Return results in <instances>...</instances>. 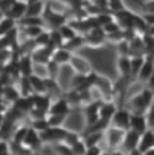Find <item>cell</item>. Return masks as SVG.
<instances>
[{"mask_svg":"<svg viewBox=\"0 0 154 155\" xmlns=\"http://www.w3.org/2000/svg\"><path fill=\"white\" fill-rule=\"evenodd\" d=\"M153 102H154V91L152 89H149L148 86H145L138 93L129 97L124 106H126L132 113L146 114V111L153 105Z\"/></svg>","mask_w":154,"mask_h":155,"instance_id":"obj_1","label":"cell"},{"mask_svg":"<svg viewBox=\"0 0 154 155\" xmlns=\"http://www.w3.org/2000/svg\"><path fill=\"white\" fill-rule=\"evenodd\" d=\"M145 17L146 23L149 24V25H154V13H148V15H143Z\"/></svg>","mask_w":154,"mask_h":155,"instance_id":"obj_51","label":"cell"},{"mask_svg":"<svg viewBox=\"0 0 154 155\" xmlns=\"http://www.w3.org/2000/svg\"><path fill=\"white\" fill-rule=\"evenodd\" d=\"M2 97H3L2 98L3 101L15 104L22 97V93H20L17 84H12V85H8V86H2Z\"/></svg>","mask_w":154,"mask_h":155,"instance_id":"obj_18","label":"cell"},{"mask_svg":"<svg viewBox=\"0 0 154 155\" xmlns=\"http://www.w3.org/2000/svg\"><path fill=\"white\" fill-rule=\"evenodd\" d=\"M139 138H141V134H138L137 131H134V130H132V129L126 130L121 149L124 150L125 153H129V151L137 149L138 143H139Z\"/></svg>","mask_w":154,"mask_h":155,"instance_id":"obj_14","label":"cell"},{"mask_svg":"<svg viewBox=\"0 0 154 155\" xmlns=\"http://www.w3.org/2000/svg\"><path fill=\"white\" fill-rule=\"evenodd\" d=\"M125 130L114 127V126H109L106 130H105V142H106V146L109 147L110 150H116V149H121L122 142H124L125 138Z\"/></svg>","mask_w":154,"mask_h":155,"instance_id":"obj_2","label":"cell"},{"mask_svg":"<svg viewBox=\"0 0 154 155\" xmlns=\"http://www.w3.org/2000/svg\"><path fill=\"white\" fill-rule=\"evenodd\" d=\"M49 33H51V43L49 45L53 48H61L64 47L65 44V40L62 37V35L60 33L59 29H49Z\"/></svg>","mask_w":154,"mask_h":155,"instance_id":"obj_34","label":"cell"},{"mask_svg":"<svg viewBox=\"0 0 154 155\" xmlns=\"http://www.w3.org/2000/svg\"><path fill=\"white\" fill-rule=\"evenodd\" d=\"M82 139L85 140L86 146H96L100 144L101 140L105 139V131H94V133H85L82 135Z\"/></svg>","mask_w":154,"mask_h":155,"instance_id":"obj_28","label":"cell"},{"mask_svg":"<svg viewBox=\"0 0 154 155\" xmlns=\"http://www.w3.org/2000/svg\"><path fill=\"white\" fill-rule=\"evenodd\" d=\"M35 107V100H33V94L32 96H22L13 104V109L19 113L27 114Z\"/></svg>","mask_w":154,"mask_h":155,"instance_id":"obj_16","label":"cell"},{"mask_svg":"<svg viewBox=\"0 0 154 155\" xmlns=\"http://www.w3.org/2000/svg\"><path fill=\"white\" fill-rule=\"evenodd\" d=\"M84 2H92V0H84Z\"/></svg>","mask_w":154,"mask_h":155,"instance_id":"obj_58","label":"cell"},{"mask_svg":"<svg viewBox=\"0 0 154 155\" xmlns=\"http://www.w3.org/2000/svg\"><path fill=\"white\" fill-rule=\"evenodd\" d=\"M72 111V105L66 100V97H59L53 100L49 109V114H65L69 115Z\"/></svg>","mask_w":154,"mask_h":155,"instance_id":"obj_13","label":"cell"},{"mask_svg":"<svg viewBox=\"0 0 154 155\" xmlns=\"http://www.w3.org/2000/svg\"><path fill=\"white\" fill-rule=\"evenodd\" d=\"M81 138H82V135H80V134L77 133V131H75V130H71V129H69V130H68V134H66V138H65L64 142L72 147L73 144L77 142V140H80Z\"/></svg>","mask_w":154,"mask_h":155,"instance_id":"obj_46","label":"cell"},{"mask_svg":"<svg viewBox=\"0 0 154 155\" xmlns=\"http://www.w3.org/2000/svg\"><path fill=\"white\" fill-rule=\"evenodd\" d=\"M143 155H154V147L153 149H150V150H148V151H145Z\"/></svg>","mask_w":154,"mask_h":155,"instance_id":"obj_55","label":"cell"},{"mask_svg":"<svg viewBox=\"0 0 154 155\" xmlns=\"http://www.w3.org/2000/svg\"><path fill=\"white\" fill-rule=\"evenodd\" d=\"M146 86H148L149 89H152V90L154 91V73H153V76L149 78L148 82H146Z\"/></svg>","mask_w":154,"mask_h":155,"instance_id":"obj_52","label":"cell"},{"mask_svg":"<svg viewBox=\"0 0 154 155\" xmlns=\"http://www.w3.org/2000/svg\"><path fill=\"white\" fill-rule=\"evenodd\" d=\"M45 27L47 28V21L43 16H25L19 21V27Z\"/></svg>","mask_w":154,"mask_h":155,"instance_id":"obj_27","label":"cell"},{"mask_svg":"<svg viewBox=\"0 0 154 155\" xmlns=\"http://www.w3.org/2000/svg\"><path fill=\"white\" fill-rule=\"evenodd\" d=\"M153 130H154V129H153Z\"/></svg>","mask_w":154,"mask_h":155,"instance_id":"obj_60","label":"cell"},{"mask_svg":"<svg viewBox=\"0 0 154 155\" xmlns=\"http://www.w3.org/2000/svg\"><path fill=\"white\" fill-rule=\"evenodd\" d=\"M146 33H150L152 36H154V25H149V29H148Z\"/></svg>","mask_w":154,"mask_h":155,"instance_id":"obj_54","label":"cell"},{"mask_svg":"<svg viewBox=\"0 0 154 155\" xmlns=\"http://www.w3.org/2000/svg\"><path fill=\"white\" fill-rule=\"evenodd\" d=\"M118 56H130V45H129V40H122L121 43L116 45Z\"/></svg>","mask_w":154,"mask_h":155,"instance_id":"obj_43","label":"cell"},{"mask_svg":"<svg viewBox=\"0 0 154 155\" xmlns=\"http://www.w3.org/2000/svg\"><path fill=\"white\" fill-rule=\"evenodd\" d=\"M102 154H104V151H102V149H101V146L100 144H96V146L88 147L85 155H102Z\"/></svg>","mask_w":154,"mask_h":155,"instance_id":"obj_49","label":"cell"},{"mask_svg":"<svg viewBox=\"0 0 154 155\" xmlns=\"http://www.w3.org/2000/svg\"><path fill=\"white\" fill-rule=\"evenodd\" d=\"M132 58V78L133 80H137V77L139 74L142 69V65L145 62V56H134Z\"/></svg>","mask_w":154,"mask_h":155,"instance_id":"obj_33","label":"cell"},{"mask_svg":"<svg viewBox=\"0 0 154 155\" xmlns=\"http://www.w3.org/2000/svg\"><path fill=\"white\" fill-rule=\"evenodd\" d=\"M27 9H28V3L27 0H17L16 3H13L9 8V11L7 12V15L4 16H9L12 19H15L17 23L27 16Z\"/></svg>","mask_w":154,"mask_h":155,"instance_id":"obj_12","label":"cell"},{"mask_svg":"<svg viewBox=\"0 0 154 155\" xmlns=\"http://www.w3.org/2000/svg\"><path fill=\"white\" fill-rule=\"evenodd\" d=\"M55 150L56 155H75L73 154V150L69 144H66L65 142H59V143H53L52 144Z\"/></svg>","mask_w":154,"mask_h":155,"instance_id":"obj_37","label":"cell"},{"mask_svg":"<svg viewBox=\"0 0 154 155\" xmlns=\"http://www.w3.org/2000/svg\"><path fill=\"white\" fill-rule=\"evenodd\" d=\"M108 8H109V11L112 13H114V12L122 11L126 7L124 4V0H108Z\"/></svg>","mask_w":154,"mask_h":155,"instance_id":"obj_45","label":"cell"},{"mask_svg":"<svg viewBox=\"0 0 154 155\" xmlns=\"http://www.w3.org/2000/svg\"><path fill=\"white\" fill-rule=\"evenodd\" d=\"M117 109L118 106L114 101H102L100 105V118L112 122V118L114 117Z\"/></svg>","mask_w":154,"mask_h":155,"instance_id":"obj_19","label":"cell"},{"mask_svg":"<svg viewBox=\"0 0 154 155\" xmlns=\"http://www.w3.org/2000/svg\"><path fill=\"white\" fill-rule=\"evenodd\" d=\"M154 147V130L153 129H148L143 134H141V138H139V143L137 149L141 153H145L150 149Z\"/></svg>","mask_w":154,"mask_h":155,"instance_id":"obj_23","label":"cell"},{"mask_svg":"<svg viewBox=\"0 0 154 155\" xmlns=\"http://www.w3.org/2000/svg\"><path fill=\"white\" fill-rule=\"evenodd\" d=\"M102 155H128V153H125L122 149H116V150L108 151V153H104Z\"/></svg>","mask_w":154,"mask_h":155,"instance_id":"obj_50","label":"cell"},{"mask_svg":"<svg viewBox=\"0 0 154 155\" xmlns=\"http://www.w3.org/2000/svg\"><path fill=\"white\" fill-rule=\"evenodd\" d=\"M29 127L31 126L20 125V126H17V127L13 129V131H12V143L15 144V146H23V142H24V139H25Z\"/></svg>","mask_w":154,"mask_h":155,"instance_id":"obj_25","label":"cell"},{"mask_svg":"<svg viewBox=\"0 0 154 155\" xmlns=\"http://www.w3.org/2000/svg\"><path fill=\"white\" fill-rule=\"evenodd\" d=\"M138 4V11L142 15H148V13H154V0H145V2H139L136 0Z\"/></svg>","mask_w":154,"mask_h":155,"instance_id":"obj_36","label":"cell"},{"mask_svg":"<svg viewBox=\"0 0 154 155\" xmlns=\"http://www.w3.org/2000/svg\"><path fill=\"white\" fill-rule=\"evenodd\" d=\"M28 78H29V82H31V85H32V89H33L35 94L48 93L47 80L45 78H43V77H40V76H36V74H31Z\"/></svg>","mask_w":154,"mask_h":155,"instance_id":"obj_24","label":"cell"},{"mask_svg":"<svg viewBox=\"0 0 154 155\" xmlns=\"http://www.w3.org/2000/svg\"><path fill=\"white\" fill-rule=\"evenodd\" d=\"M129 45H130V57L134 56H145V44L142 40V35H134L130 40H129Z\"/></svg>","mask_w":154,"mask_h":155,"instance_id":"obj_21","label":"cell"},{"mask_svg":"<svg viewBox=\"0 0 154 155\" xmlns=\"http://www.w3.org/2000/svg\"><path fill=\"white\" fill-rule=\"evenodd\" d=\"M47 7L53 12L57 13H64L66 15V12L69 11V5L66 4L64 0H48Z\"/></svg>","mask_w":154,"mask_h":155,"instance_id":"obj_32","label":"cell"},{"mask_svg":"<svg viewBox=\"0 0 154 155\" xmlns=\"http://www.w3.org/2000/svg\"><path fill=\"white\" fill-rule=\"evenodd\" d=\"M43 17L45 19V21H47V27L48 29H59L61 25H64V24L68 23V16L64 15V13H57V12H53L51 11L49 8H45V12Z\"/></svg>","mask_w":154,"mask_h":155,"instance_id":"obj_9","label":"cell"},{"mask_svg":"<svg viewBox=\"0 0 154 155\" xmlns=\"http://www.w3.org/2000/svg\"><path fill=\"white\" fill-rule=\"evenodd\" d=\"M72 150H73V154H75V155H85L86 150H88V146H86L85 140L81 138V139L77 140V142L72 146Z\"/></svg>","mask_w":154,"mask_h":155,"instance_id":"obj_42","label":"cell"},{"mask_svg":"<svg viewBox=\"0 0 154 155\" xmlns=\"http://www.w3.org/2000/svg\"><path fill=\"white\" fill-rule=\"evenodd\" d=\"M102 29L105 31V33H106V35H112V33H116V32H118V31H121L122 28L120 27V24L116 21V20H113L112 23L106 24V25H104Z\"/></svg>","mask_w":154,"mask_h":155,"instance_id":"obj_47","label":"cell"},{"mask_svg":"<svg viewBox=\"0 0 154 155\" xmlns=\"http://www.w3.org/2000/svg\"><path fill=\"white\" fill-rule=\"evenodd\" d=\"M101 102L93 101V102H90V104L85 105V106H82L84 121H85L84 129H86V127H89V126L94 125V123L100 119V105H101Z\"/></svg>","mask_w":154,"mask_h":155,"instance_id":"obj_6","label":"cell"},{"mask_svg":"<svg viewBox=\"0 0 154 155\" xmlns=\"http://www.w3.org/2000/svg\"><path fill=\"white\" fill-rule=\"evenodd\" d=\"M23 29V33L25 35V37L28 40H35L40 36L41 33H44L48 28L45 27H38V25H35V27H20Z\"/></svg>","mask_w":154,"mask_h":155,"instance_id":"obj_31","label":"cell"},{"mask_svg":"<svg viewBox=\"0 0 154 155\" xmlns=\"http://www.w3.org/2000/svg\"><path fill=\"white\" fill-rule=\"evenodd\" d=\"M153 104H154V102H153Z\"/></svg>","mask_w":154,"mask_h":155,"instance_id":"obj_59","label":"cell"},{"mask_svg":"<svg viewBox=\"0 0 154 155\" xmlns=\"http://www.w3.org/2000/svg\"><path fill=\"white\" fill-rule=\"evenodd\" d=\"M71 68L73 69V72L76 73V74H81V76H89L90 73H93L94 70L92 68V65H90V62L86 60L85 57H82V56L75 53L73 54V57L71 60Z\"/></svg>","mask_w":154,"mask_h":155,"instance_id":"obj_8","label":"cell"},{"mask_svg":"<svg viewBox=\"0 0 154 155\" xmlns=\"http://www.w3.org/2000/svg\"><path fill=\"white\" fill-rule=\"evenodd\" d=\"M73 52H71L69 49H66L64 47L61 48H56L53 54H52V60H53L55 62H57L59 65L64 66V65H68L71 64V60L73 57Z\"/></svg>","mask_w":154,"mask_h":155,"instance_id":"obj_17","label":"cell"},{"mask_svg":"<svg viewBox=\"0 0 154 155\" xmlns=\"http://www.w3.org/2000/svg\"><path fill=\"white\" fill-rule=\"evenodd\" d=\"M84 47H86V43H85V37H84V35H77L76 37H73L72 40L69 41H65L64 44V48L69 49L71 52H73V53H76L79 49H81Z\"/></svg>","mask_w":154,"mask_h":155,"instance_id":"obj_26","label":"cell"},{"mask_svg":"<svg viewBox=\"0 0 154 155\" xmlns=\"http://www.w3.org/2000/svg\"><path fill=\"white\" fill-rule=\"evenodd\" d=\"M31 127H33L35 130H37L38 133H43L47 129H49V122H48L47 118H38V119H32L31 121Z\"/></svg>","mask_w":154,"mask_h":155,"instance_id":"obj_39","label":"cell"},{"mask_svg":"<svg viewBox=\"0 0 154 155\" xmlns=\"http://www.w3.org/2000/svg\"><path fill=\"white\" fill-rule=\"evenodd\" d=\"M59 31H60V33L62 35V37H64V40L65 41H69V40H72L73 37H76L77 35H79V32L73 28L69 23H66L64 24V25H61L60 28H59Z\"/></svg>","mask_w":154,"mask_h":155,"instance_id":"obj_35","label":"cell"},{"mask_svg":"<svg viewBox=\"0 0 154 155\" xmlns=\"http://www.w3.org/2000/svg\"><path fill=\"white\" fill-rule=\"evenodd\" d=\"M33 60L32 56L29 53H23L19 57V69L22 76L24 77H29L31 74H33Z\"/></svg>","mask_w":154,"mask_h":155,"instance_id":"obj_20","label":"cell"},{"mask_svg":"<svg viewBox=\"0 0 154 155\" xmlns=\"http://www.w3.org/2000/svg\"><path fill=\"white\" fill-rule=\"evenodd\" d=\"M16 27H17V21L15 19H12L9 16H3L2 20H0V36H4V35L9 33Z\"/></svg>","mask_w":154,"mask_h":155,"instance_id":"obj_29","label":"cell"},{"mask_svg":"<svg viewBox=\"0 0 154 155\" xmlns=\"http://www.w3.org/2000/svg\"><path fill=\"white\" fill-rule=\"evenodd\" d=\"M43 144H44V142H43V139H41L40 133H38L37 130H35L33 127H29L25 139H24V142H23V146L32 150V151H37L43 147Z\"/></svg>","mask_w":154,"mask_h":155,"instance_id":"obj_10","label":"cell"},{"mask_svg":"<svg viewBox=\"0 0 154 155\" xmlns=\"http://www.w3.org/2000/svg\"><path fill=\"white\" fill-rule=\"evenodd\" d=\"M47 8V2H37V3H31L28 4L27 9V16H43Z\"/></svg>","mask_w":154,"mask_h":155,"instance_id":"obj_30","label":"cell"},{"mask_svg":"<svg viewBox=\"0 0 154 155\" xmlns=\"http://www.w3.org/2000/svg\"><path fill=\"white\" fill-rule=\"evenodd\" d=\"M8 2H9V3H11V4H13V3H16V2H17V0H8Z\"/></svg>","mask_w":154,"mask_h":155,"instance_id":"obj_57","label":"cell"},{"mask_svg":"<svg viewBox=\"0 0 154 155\" xmlns=\"http://www.w3.org/2000/svg\"><path fill=\"white\" fill-rule=\"evenodd\" d=\"M84 37H85L86 47H90V48H100V47H104L105 44H108L106 33L102 29V27H97L94 29L89 31L88 33L84 35Z\"/></svg>","mask_w":154,"mask_h":155,"instance_id":"obj_4","label":"cell"},{"mask_svg":"<svg viewBox=\"0 0 154 155\" xmlns=\"http://www.w3.org/2000/svg\"><path fill=\"white\" fill-rule=\"evenodd\" d=\"M33 100H35V107L38 110H43L45 113L49 114V109L51 105L53 102V97L49 93L45 94H33Z\"/></svg>","mask_w":154,"mask_h":155,"instance_id":"obj_22","label":"cell"},{"mask_svg":"<svg viewBox=\"0 0 154 155\" xmlns=\"http://www.w3.org/2000/svg\"><path fill=\"white\" fill-rule=\"evenodd\" d=\"M37 2H45V0H27L28 4H31V3H37Z\"/></svg>","mask_w":154,"mask_h":155,"instance_id":"obj_56","label":"cell"},{"mask_svg":"<svg viewBox=\"0 0 154 155\" xmlns=\"http://www.w3.org/2000/svg\"><path fill=\"white\" fill-rule=\"evenodd\" d=\"M128 155H143V153H141L138 149H134V150H132V151H129Z\"/></svg>","mask_w":154,"mask_h":155,"instance_id":"obj_53","label":"cell"},{"mask_svg":"<svg viewBox=\"0 0 154 155\" xmlns=\"http://www.w3.org/2000/svg\"><path fill=\"white\" fill-rule=\"evenodd\" d=\"M146 118H148L149 129H154V104L149 107V110L146 111Z\"/></svg>","mask_w":154,"mask_h":155,"instance_id":"obj_48","label":"cell"},{"mask_svg":"<svg viewBox=\"0 0 154 155\" xmlns=\"http://www.w3.org/2000/svg\"><path fill=\"white\" fill-rule=\"evenodd\" d=\"M130 129L137 131L138 134H143L149 129L148 118L146 114H139V113H132L130 118Z\"/></svg>","mask_w":154,"mask_h":155,"instance_id":"obj_15","label":"cell"},{"mask_svg":"<svg viewBox=\"0 0 154 155\" xmlns=\"http://www.w3.org/2000/svg\"><path fill=\"white\" fill-rule=\"evenodd\" d=\"M68 118V115L65 114H48V122H49V126L52 127H59V126H64V123Z\"/></svg>","mask_w":154,"mask_h":155,"instance_id":"obj_38","label":"cell"},{"mask_svg":"<svg viewBox=\"0 0 154 155\" xmlns=\"http://www.w3.org/2000/svg\"><path fill=\"white\" fill-rule=\"evenodd\" d=\"M33 74L40 76L43 78H48V66L47 64H38V62H35L33 64Z\"/></svg>","mask_w":154,"mask_h":155,"instance_id":"obj_44","label":"cell"},{"mask_svg":"<svg viewBox=\"0 0 154 155\" xmlns=\"http://www.w3.org/2000/svg\"><path fill=\"white\" fill-rule=\"evenodd\" d=\"M116 68L121 81L129 82L132 78V58L130 56H117L116 58Z\"/></svg>","mask_w":154,"mask_h":155,"instance_id":"obj_7","label":"cell"},{"mask_svg":"<svg viewBox=\"0 0 154 155\" xmlns=\"http://www.w3.org/2000/svg\"><path fill=\"white\" fill-rule=\"evenodd\" d=\"M47 66H48V74H49L48 77H49V78H53V80H59L61 65H59L57 62H55L53 60H51V61L47 64Z\"/></svg>","mask_w":154,"mask_h":155,"instance_id":"obj_40","label":"cell"},{"mask_svg":"<svg viewBox=\"0 0 154 155\" xmlns=\"http://www.w3.org/2000/svg\"><path fill=\"white\" fill-rule=\"evenodd\" d=\"M153 73H154V53L145 54V62H143L142 69L137 77V81L146 85V82L153 76Z\"/></svg>","mask_w":154,"mask_h":155,"instance_id":"obj_11","label":"cell"},{"mask_svg":"<svg viewBox=\"0 0 154 155\" xmlns=\"http://www.w3.org/2000/svg\"><path fill=\"white\" fill-rule=\"evenodd\" d=\"M142 40H143V44H145L146 54L154 53V36H152L150 33H143Z\"/></svg>","mask_w":154,"mask_h":155,"instance_id":"obj_41","label":"cell"},{"mask_svg":"<svg viewBox=\"0 0 154 155\" xmlns=\"http://www.w3.org/2000/svg\"><path fill=\"white\" fill-rule=\"evenodd\" d=\"M130 118H132V111L126 106H121L117 109L114 117L112 118L110 125L126 131V130L130 129Z\"/></svg>","mask_w":154,"mask_h":155,"instance_id":"obj_5","label":"cell"},{"mask_svg":"<svg viewBox=\"0 0 154 155\" xmlns=\"http://www.w3.org/2000/svg\"><path fill=\"white\" fill-rule=\"evenodd\" d=\"M69 129H65L64 126H59V127H51L47 129L45 131L40 133L41 139L44 143L48 144H53V143H59V142H64L66 138V134H68Z\"/></svg>","mask_w":154,"mask_h":155,"instance_id":"obj_3","label":"cell"}]
</instances>
